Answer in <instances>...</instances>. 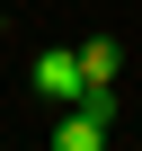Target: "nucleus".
<instances>
[{
    "mask_svg": "<svg viewBox=\"0 0 142 151\" xmlns=\"http://www.w3.org/2000/svg\"><path fill=\"white\" fill-rule=\"evenodd\" d=\"M80 71H89V89H115V71H124V45H115V36H89V45H80Z\"/></svg>",
    "mask_w": 142,
    "mask_h": 151,
    "instance_id": "obj_3",
    "label": "nucleus"
},
{
    "mask_svg": "<svg viewBox=\"0 0 142 151\" xmlns=\"http://www.w3.org/2000/svg\"><path fill=\"white\" fill-rule=\"evenodd\" d=\"M62 124L44 133L53 151H107L115 142V89H80V98H71V107H53Z\"/></svg>",
    "mask_w": 142,
    "mask_h": 151,
    "instance_id": "obj_1",
    "label": "nucleus"
},
{
    "mask_svg": "<svg viewBox=\"0 0 142 151\" xmlns=\"http://www.w3.org/2000/svg\"><path fill=\"white\" fill-rule=\"evenodd\" d=\"M27 89H36L44 107H71V98L89 89V71H80V45H53V53H36V62H27Z\"/></svg>",
    "mask_w": 142,
    "mask_h": 151,
    "instance_id": "obj_2",
    "label": "nucleus"
}]
</instances>
